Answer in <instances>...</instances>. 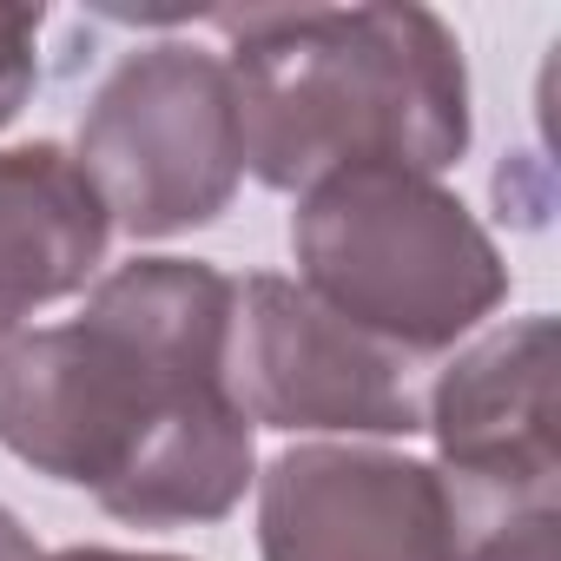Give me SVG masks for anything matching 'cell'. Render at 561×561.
<instances>
[{"label": "cell", "mask_w": 561, "mask_h": 561, "mask_svg": "<svg viewBox=\"0 0 561 561\" xmlns=\"http://www.w3.org/2000/svg\"><path fill=\"white\" fill-rule=\"evenodd\" d=\"M231 311L238 277L205 257L100 271L80 318L0 337V449L133 528L225 522L257 482Z\"/></svg>", "instance_id": "1"}, {"label": "cell", "mask_w": 561, "mask_h": 561, "mask_svg": "<svg viewBox=\"0 0 561 561\" xmlns=\"http://www.w3.org/2000/svg\"><path fill=\"white\" fill-rule=\"evenodd\" d=\"M225 34L244 172L271 192H311L351 165L443 179L476 133L469 60L436 8H231Z\"/></svg>", "instance_id": "2"}, {"label": "cell", "mask_w": 561, "mask_h": 561, "mask_svg": "<svg viewBox=\"0 0 561 561\" xmlns=\"http://www.w3.org/2000/svg\"><path fill=\"white\" fill-rule=\"evenodd\" d=\"M298 285L357 331L443 364L508 305V257L489 225L403 165H351L298 192Z\"/></svg>", "instance_id": "3"}, {"label": "cell", "mask_w": 561, "mask_h": 561, "mask_svg": "<svg viewBox=\"0 0 561 561\" xmlns=\"http://www.w3.org/2000/svg\"><path fill=\"white\" fill-rule=\"evenodd\" d=\"M73 159L93 179L113 231L139 244L218 225L244 185L225 54L198 41H139L93 87Z\"/></svg>", "instance_id": "4"}, {"label": "cell", "mask_w": 561, "mask_h": 561, "mask_svg": "<svg viewBox=\"0 0 561 561\" xmlns=\"http://www.w3.org/2000/svg\"><path fill=\"white\" fill-rule=\"evenodd\" d=\"M423 357L357 331L331 305H318L298 277L251 271L238 277L231 311V397L251 430L285 436H416L430 403Z\"/></svg>", "instance_id": "5"}, {"label": "cell", "mask_w": 561, "mask_h": 561, "mask_svg": "<svg viewBox=\"0 0 561 561\" xmlns=\"http://www.w3.org/2000/svg\"><path fill=\"white\" fill-rule=\"evenodd\" d=\"M257 561H456L436 462L383 443H298L257 469Z\"/></svg>", "instance_id": "6"}, {"label": "cell", "mask_w": 561, "mask_h": 561, "mask_svg": "<svg viewBox=\"0 0 561 561\" xmlns=\"http://www.w3.org/2000/svg\"><path fill=\"white\" fill-rule=\"evenodd\" d=\"M423 430L436 436V476L456 508L482 502H561L554 443V318L528 311L482 324L430 370Z\"/></svg>", "instance_id": "7"}, {"label": "cell", "mask_w": 561, "mask_h": 561, "mask_svg": "<svg viewBox=\"0 0 561 561\" xmlns=\"http://www.w3.org/2000/svg\"><path fill=\"white\" fill-rule=\"evenodd\" d=\"M113 244V218L54 139L0 146V337L27 331L60 298H80Z\"/></svg>", "instance_id": "8"}, {"label": "cell", "mask_w": 561, "mask_h": 561, "mask_svg": "<svg viewBox=\"0 0 561 561\" xmlns=\"http://www.w3.org/2000/svg\"><path fill=\"white\" fill-rule=\"evenodd\" d=\"M456 561H561V502L456 508Z\"/></svg>", "instance_id": "9"}, {"label": "cell", "mask_w": 561, "mask_h": 561, "mask_svg": "<svg viewBox=\"0 0 561 561\" xmlns=\"http://www.w3.org/2000/svg\"><path fill=\"white\" fill-rule=\"evenodd\" d=\"M41 27L47 8H0V133L21 119L41 87Z\"/></svg>", "instance_id": "10"}, {"label": "cell", "mask_w": 561, "mask_h": 561, "mask_svg": "<svg viewBox=\"0 0 561 561\" xmlns=\"http://www.w3.org/2000/svg\"><path fill=\"white\" fill-rule=\"evenodd\" d=\"M0 561H47V548L34 541V528L0 502Z\"/></svg>", "instance_id": "11"}, {"label": "cell", "mask_w": 561, "mask_h": 561, "mask_svg": "<svg viewBox=\"0 0 561 561\" xmlns=\"http://www.w3.org/2000/svg\"><path fill=\"white\" fill-rule=\"evenodd\" d=\"M47 561H192V554H152V548H100V541H87V548H60Z\"/></svg>", "instance_id": "12"}]
</instances>
